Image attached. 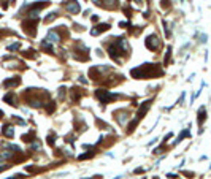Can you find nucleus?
I'll use <instances>...</instances> for the list:
<instances>
[{"instance_id":"1","label":"nucleus","mask_w":211,"mask_h":179,"mask_svg":"<svg viewBox=\"0 0 211 179\" xmlns=\"http://www.w3.org/2000/svg\"><path fill=\"white\" fill-rule=\"evenodd\" d=\"M97 98L102 101V103H106L109 98H116V95H113V93H109V90H97L95 92Z\"/></svg>"},{"instance_id":"2","label":"nucleus","mask_w":211,"mask_h":179,"mask_svg":"<svg viewBox=\"0 0 211 179\" xmlns=\"http://www.w3.org/2000/svg\"><path fill=\"white\" fill-rule=\"evenodd\" d=\"M159 44H160V40H157V36H155V35H151L149 38L146 40V46H148L149 49H152V51L157 49Z\"/></svg>"},{"instance_id":"3","label":"nucleus","mask_w":211,"mask_h":179,"mask_svg":"<svg viewBox=\"0 0 211 179\" xmlns=\"http://www.w3.org/2000/svg\"><path fill=\"white\" fill-rule=\"evenodd\" d=\"M21 82V79L19 78H13V79H6L5 82H3V87H8V89H10V87H14V86H17V84H19Z\"/></svg>"},{"instance_id":"4","label":"nucleus","mask_w":211,"mask_h":179,"mask_svg":"<svg viewBox=\"0 0 211 179\" xmlns=\"http://www.w3.org/2000/svg\"><path fill=\"white\" fill-rule=\"evenodd\" d=\"M67 10H68L70 13L75 14V13H78V11H79V5L75 2V0H71V3H68V5H67Z\"/></svg>"},{"instance_id":"5","label":"nucleus","mask_w":211,"mask_h":179,"mask_svg":"<svg viewBox=\"0 0 211 179\" xmlns=\"http://www.w3.org/2000/svg\"><path fill=\"white\" fill-rule=\"evenodd\" d=\"M2 133H3L5 136H8V138H11V136L14 135V130H13L11 125H5V127L2 128Z\"/></svg>"},{"instance_id":"6","label":"nucleus","mask_w":211,"mask_h":179,"mask_svg":"<svg viewBox=\"0 0 211 179\" xmlns=\"http://www.w3.org/2000/svg\"><path fill=\"white\" fill-rule=\"evenodd\" d=\"M3 100H5V101H8L10 105H16V97H14V93H13V92H10L8 95H5V97H3Z\"/></svg>"},{"instance_id":"7","label":"nucleus","mask_w":211,"mask_h":179,"mask_svg":"<svg viewBox=\"0 0 211 179\" xmlns=\"http://www.w3.org/2000/svg\"><path fill=\"white\" fill-rule=\"evenodd\" d=\"M60 40V36L56 33V32H49L48 33V41H54V43H56V41H59Z\"/></svg>"},{"instance_id":"8","label":"nucleus","mask_w":211,"mask_h":179,"mask_svg":"<svg viewBox=\"0 0 211 179\" xmlns=\"http://www.w3.org/2000/svg\"><path fill=\"white\" fill-rule=\"evenodd\" d=\"M108 24H102V25H98V29H94L92 30V35H98L100 32H103V30H108Z\"/></svg>"},{"instance_id":"9","label":"nucleus","mask_w":211,"mask_h":179,"mask_svg":"<svg viewBox=\"0 0 211 179\" xmlns=\"http://www.w3.org/2000/svg\"><path fill=\"white\" fill-rule=\"evenodd\" d=\"M56 16H57V13H49L48 17H44V22H51L52 19H56Z\"/></svg>"},{"instance_id":"10","label":"nucleus","mask_w":211,"mask_h":179,"mask_svg":"<svg viewBox=\"0 0 211 179\" xmlns=\"http://www.w3.org/2000/svg\"><path fill=\"white\" fill-rule=\"evenodd\" d=\"M19 46H21V43H14V44H11V46H8V51H16Z\"/></svg>"},{"instance_id":"11","label":"nucleus","mask_w":211,"mask_h":179,"mask_svg":"<svg viewBox=\"0 0 211 179\" xmlns=\"http://www.w3.org/2000/svg\"><path fill=\"white\" fill-rule=\"evenodd\" d=\"M2 116H3V111H2V109H0V119H2Z\"/></svg>"}]
</instances>
